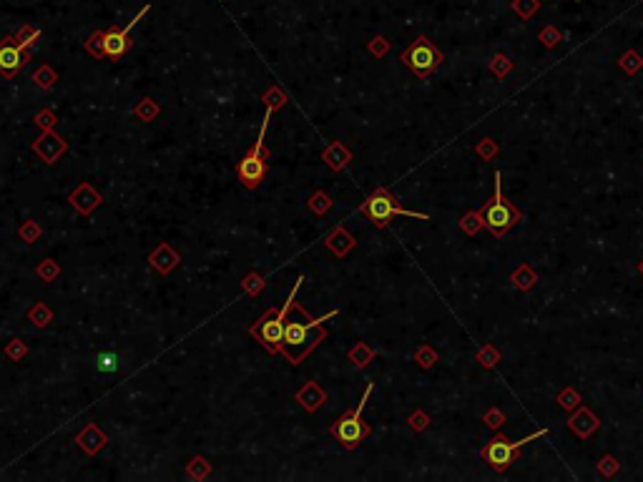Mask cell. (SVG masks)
Listing matches in <instances>:
<instances>
[{"instance_id": "6da1fadb", "label": "cell", "mask_w": 643, "mask_h": 482, "mask_svg": "<svg viewBox=\"0 0 643 482\" xmlns=\"http://www.w3.org/2000/svg\"><path fill=\"white\" fill-rule=\"evenodd\" d=\"M335 314L337 312L325 314V317L314 319L312 324H299V322H289L287 319V324H284L282 350H284V355H287V360L292 362V365L302 362L304 355H307L309 350H314L319 342L325 340V329H322V324H325L327 319L335 317Z\"/></svg>"}, {"instance_id": "7a4b0ae2", "label": "cell", "mask_w": 643, "mask_h": 482, "mask_svg": "<svg viewBox=\"0 0 643 482\" xmlns=\"http://www.w3.org/2000/svg\"><path fill=\"white\" fill-rule=\"evenodd\" d=\"M41 31L33 26H23L16 36H6L0 41V75L16 78L26 68L31 58V46L38 41Z\"/></svg>"}, {"instance_id": "3957f363", "label": "cell", "mask_w": 643, "mask_h": 482, "mask_svg": "<svg viewBox=\"0 0 643 482\" xmlns=\"http://www.w3.org/2000/svg\"><path fill=\"white\" fill-rule=\"evenodd\" d=\"M299 284H302V276L294 281L292 292H289L287 302L282 304V309H271V312H266L264 317H261L259 322L251 327V337L259 340V345H264L266 352H279L282 350L284 324H287V314L292 312V304H294V297H297V292H299Z\"/></svg>"}, {"instance_id": "277c9868", "label": "cell", "mask_w": 643, "mask_h": 482, "mask_svg": "<svg viewBox=\"0 0 643 482\" xmlns=\"http://www.w3.org/2000/svg\"><path fill=\"white\" fill-rule=\"evenodd\" d=\"M269 118H271V106H269V111H266V116H264V123H261V131H259V138H256V143H254V149H251L249 154L239 161V166H236V174H239L241 184L249 186V189H256L259 181L264 179V174H266L264 136H266V123H269Z\"/></svg>"}, {"instance_id": "5b68a950", "label": "cell", "mask_w": 643, "mask_h": 482, "mask_svg": "<svg viewBox=\"0 0 643 482\" xmlns=\"http://www.w3.org/2000/svg\"><path fill=\"white\" fill-rule=\"evenodd\" d=\"M362 214H365L367 219L372 224H377V226H387V221L392 216H412V219H427L425 214H417V211H407V209H402L397 204V199L390 197L385 189H377L372 194V197L367 199L365 204H362Z\"/></svg>"}, {"instance_id": "8992f818", "label": "cell", "mask_w": 643, "mask_h": 482, "mask_svg": "<svg viewBox=\"0 0 643 482\" xmlns=\"http://www.w3.org/2000/svg\"><path fill=\"white\" fill-rule=\"evenodd\" d=\"M370 394H372V384L367 387V392L362 394V402L357 404L352 412L342 414V417L337 419L335 424H332V437H335V440H340L345 447H357L367 437V432H370V429L365 427V422H362V409H365V404H367V399H370Z\"/></svg>"}, {"instance_id": "52a82bcc", "label": "cell", "mask_w": 643, "mask_h": 482, "mask_svg": "<svg viewBox=\"0 0 643 482\" xmlns=\"http://www.w3.org/2000/svg\"><path fill=\"white\" fill-rule=\"evenodd\" d=\"M402 63L407 66L409 70H415L420 78H427V75H430L432 70L442 63V53L437 51L435 46H432L430 41H427L425 36H420L402 53Z\"/></svg>"}, {"instance_id": "ba28073f", "label": "cell", "mask_w": 643, "mask_h": 482, "mask_svg": "<svg viewBox=\"0 0 643 482\" xmlns=\"http://www.w3.org/2000/svg\"><path fill=\"white\" fill-rule=\"evenodd\" d=\"M516 219H518V214L513 211L511 204H505V199H503L500 174H495V197H493V201L488 204V209H485V226L500 236V234H505L513 224H516Z\"/></svg>"}, {"instance_id": "9c48e42d", "label": "cell", "mask_w": 643, "mask_h": 482, "mask_svg": "<svg viewBox=\"0 0 643 482\" xmlns=\"http://www.w3.org/2000/svg\"><path fill=\"white\" fill-rule=\"evenodd\" d=\"M543 435H545V429H543V432H533V435H528L526 440H516V442H511L508 437H495V440L488 445V450H485V460H488L495 470H505L523 445H528V442L538 440V437H543Z\"/></svg>"}, {"instance_id": "30bf717a", "label": "cell", "mask_w": 643, "mask_h": 482, "mask_svg": "<svg viewBox=\"0 0 643 482\" xmlns=\"http://www.w3.org/2000/svg\"><path fill=\"white\" fill-rule=\"evenodd\" d=\"M151 11V6H144L139 13H136V18H133L131 23H128L126 28H111V31H101V41H103V56H108V58H121V56H126L128 46H131V41H128V36H131L133 26L141 21V18L146 16V13Z\"/></svg>"}, {"instance_id": "8fae6325", "label": "cell", "mask_w": 643, "mask_h": 482, "mask_svg": "<svg viewBox=\"0 0 643 482\" xmlns=\"http://www.w3.org/2000/svg\"><path fill=\"white\" fill-rule=\"evenodd\" d=\"M93 365H96L98 372H116L118 370V357L111 355V352H103V355L93 357Z\"/></svg>"}, {"instance_id": "7c38bea8", "label": "cell", "mask_w": 643, "mask_h": 482, "mask_svg": "<svg viewBox=\"0 0 643 482\" xmlns=\"http://www.w3.org/2000/svg\"><path fill=\"white\" fill-rule=\"evenodd\" d=\"M513 8L521 13L523 18H530L538 11V0H513Z\"/></svg>"}, {"instance_id": "4fadbf2b", "label": "cell", "mask_w": 643, "mask_h": 482, "mask_svg": "<svg viewBox=\"0 0 643 482\" xmlns=\"http://www.w3.org/2000/svg\"><path fill=\"white\" fill-rule=\"evenodd\" d=\"M85 48H88L90 53L96 56V58H103V41H101V31L93 33V36L85 41Z\"/></svg>"}, {"instance_id": "5bb4252c", "label": "cell", "mask_w": 643, "mask_h": 482, "mask_svg": "<svg viewBox=\"0 0 643 482\" xmlns=\"http://www.w3.org/2000/svg\"><path fill=\"white\" fill-rule=\"evenodd\" d=\"M540 38L548 43V46H555V41H558V33H555L553 28H548L545 33H540Z\"/></svg>"}, {"instance_id": "9a60e30c", "label": "cell", "mask_w": 643, "mask_h": 482, "mask_svg": "<svg viewBox=\"0 0 643 482\" xmlns=\"http://www.w3.org/2000/svg\"><path fill=\"white\" fill-rule=\"evenodd\" d=\"M370 48H375V51H377V53H385V51H387V43L382 41V38H375L372 41V46Z\"/></svg>"}, {"instance_id": "2e32d148", "label": "cell", "mask_w": 643, "mask_h": 482, "mask_svg": "<svg viewBox=\"0 0 643 482\" xmlns=\"http://www.w3.org/2000/svg\"><path fill=\"white\" fill-rule=\"evenodd\" d=\"M570 3H580V0H570Z\"/></svg>"}]
</instances>
